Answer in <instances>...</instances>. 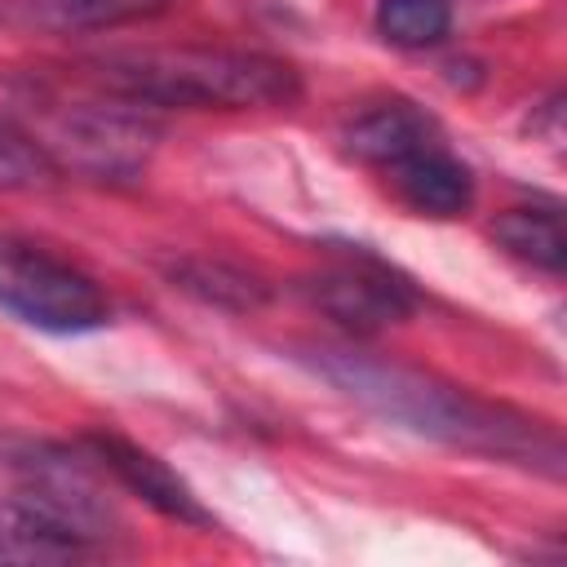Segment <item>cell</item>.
Wrapping results in <instances>:
<instances>
[{
	"instance_id": "obj_6",
	"label": "cell",
	"mask_w": 567,
	"mask_h": 567,
	"mask_svg": "<svg viewBox=\"0 0 567 567\" xmlns=\"http://www.w3.org/2000/svg\"><path fill=\"white\" fill-rule=\"evenodd\" d=\"M84 447H89V461H97L106 474H115L120 487H128L137 501H146L164 518H177V523H190V527H213V514L199 505L190 483L182 474H173L142 443H133V439H124L115 430H93L84 439Z\"/></svg>"
},
{
	"instance_id": "obj_1",
	"label": "cell",
	"mask_w": 567,
	"mask_h": 567,
	"mask_svg": "<svg viewBox=\"0 0 567 567\" xmlns=\"http://www.w3.org/2000/svg\"><path fill=\"white\" fill-rule=\"evenodd\" d=\"M310 363L319 377L341 385L350 399L368 403L372 412H381L416 434L443 439L465 452L532 461V465L545 461L549 470H558V439L549 430H536V421H527L501 403H487L470 390H456L425 372L381 363V359H368L354 350H315Z\"/></svg>"
},
{
	"instance_id": "obj_5",
	"label": "cell",
	"mask_w": 567,
	"mask_h": 567,
	"mask_svg": "<svg viewBox=\"0 0 567 567\" xmlns=\"http://www.w3.org/2000/svg\"><path fill=\"white\" fill-rule=\"evenodd\" d=\"M310 297L337 323H346L354 332L390 328L416 310V292L408 288V279H399L385 261H377L368 252H350V257L332 261L328 270H319L310 279Z\"/></svg>"
},
{
	"instance_id": "obj_11",
	"label": "cell",
	"mask_w": 567,
	"mask_h": 567,
	"mask_svg": "<svg viewBox=\"0 0 567 567\" xmlns=\"http://www.w3.org/2000/svg\"><path fill=\"white\" fill-rule=\"evenodd\" d=\"M177 0H27V22L40 31L75 35V31H111L124 22L155 18Z\"/></svg>"
},
{
	"instance_id": "obj_7",
	"label": "cell",
	"mask_w": 567,
	"mask_h": 567,
	"mask_svg": "<svg viewBox=\"0 0 567 567\" xmlns=\"http://www.w3.org/2000/svg\"><path fill=\"white\" fill-rule=\"evenodd\" d=\"M381 173H385V182L394 186L399 204H408V208L421 213V217L447 221V217L470 213V204H474V173H470V164L443 142V133H434V137H425V142H416V146H408V151L394 155Z\"/></svg>"
},
{
	"instance_id": "obj_8",
	"label": "cell",
	"mask_w": 567,
	"mask_h": 567,
	"mask_svg": "<svg viewBox=\"0 0 567 567\" xmlns=\"http://www.w3.org/2000/svg\"><path fill=\"white\" fill-rule=\"evenodd\" d=\"M434 133H443V128H439L416 102H408V97H385V102H377V106H368L363 115L350 120L346 146H350L354 159H363V164H372V168L381 173L394 155H403L408 146L425 142V137H434Z\"/></svg>"
},
{
	"instance_id": "obj_4",
	"label": "cell",
	"mask_w": 567,
	"mask_h": 567,
	"mask_svg": "<svg viewBox=\"0 0 567 567\" xmlns=\"http://www.w3.org/2000/svg\"><path fill=\"white\" fill-rule=\"evenodd\" d=\"M44 159L97 168V173H124L142 159L151 128L124 111L111 106H49L44 111V133L31 137Z\"/></svg>"
},
{
	"instance_id": "obj_13",
	"label": "cell",
	"mask_w": 567,
	"mask_h": 567,
	"mask_svg": "<svg viewBox=\"0 0 567 567\" xmlns=\"http://www.w3.org/2000/svg\"><path fill=\"white\" fill-rule=\"evenodd\" d=\"M49 173H53V164L44 159V151H40L27 133H18V128H9V124L0 120V186H4V190L40 186Z\"/></svg>"
},
{
	"instance_id": "obj_2",
	"label": "cell",
	"mask_w": 567,
	"mask_h": 567,
	"mask_svg": "<svg viewBox=\"0 0 567 567\" xmlns=\"http://www.w3.org/2000/svg\"><path fill=\"white\" fill-rule=\"evenodd\" d=\"M93 84L128 106H190L248 111L288 106L301 93L284 58L257 49H128L93 62Z\"/></svg>"
},
{
	"instance_id": "obj_9",
	"label": "cell",
	"mask_w": 567,
	"mask_h": 567,
	"mask_svg": "<svg viewBox=\"0 0 567 567\" xmlns=\"http://www.w3.org/2000/svg\"><path fill=\"white\" fill-rule=\"evenodd\" d=\"M84 540L53 523L31 501H0V563H66L80 558Z\"/></svg>"
},
{
	"instance_id": "obj_12",
	"label": "cell",
	"mask_w": 567,
	"mask_h": 567,
	"mask_svg": "<svg viewBox=\"0 0 567 567\" xmlns=\"http://www.w3.org/2000/svg\"><path fill=\"white\" fill-rule=\"evenodd\" d=\"M377 31L399 49H430L452 31V0H381Z\"/></svg>"
},
{
	"instance_id": "obj_3",
	"label": "cell",
	"mask_w": 567,
	"mask_h": 567,
	"mask_svg": "<svg viewBox=\"0 0 567 567\" xmlns=\"http://www.w3.org/2000/svg\"><path fill=\"white\" fill-rule=\"evenodd\" d=\"M0 306L44 332H89L111 319L106 292L49 248L0 230Z\"/></svg>"
},
{
	"instance_id": "obj_10",
	"label": "cell",
	"mask_w": 567,
	"mask_h": 567,
	"mask_svg": "<svg viewBox=\"0 0 567 567\" xmlns=\"http://www.w3.org/2000/svg\"><path fill=\"white\" fill-rule=\"evenodd\" d=\"M492 235L496 244L527 261L532 270H545V275H558L563 261H567V239H563V217L554 204H518V208H505L496 221H492Z\"/></svg>"
}]
</instances>
